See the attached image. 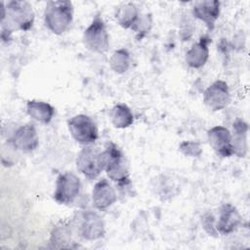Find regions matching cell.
<instances>
[{
    "label": "cell",
    "mask_w": 250,
    "mask_h": 250,
    "mask_svg": "<svg viewBox=\"0 0 250 250\" xmlns=\"http://www.w3.org/2000/svg\"><path fill=\"white\" fill-rule=\"evenodd\" d=\"M34 21V13L31 5L26 1H10L7 6L1 3V23L2 38L7 34V39L11 37L14 29L26 31L30 29Z\"/></svg>",
    "instance_id": "cell-1"
},
{
    "label": "cell",
    "mask_w": 250,
    "mask_h": 250,
    "mask_svg": "<svg viewBox=\"0 0 250 250\" xmlns=\"http://www.w3.org/2000/svg\"><path fill=\"white\" fill-rule=\"evenodd\" d=\"M103 169L107 177L120 187L131 184L128 166L121 149L113 143H108L105 149L101 152Z\"/></svg>",
    "instance_id": "cell-2"
},
{
    "label": "cell",
    "mask_w": 250,
    "mask_h": 250,
    "mask_svg": "<svg viewBox=\"0 0 250 250\" xmlns=\"http://www.w3.org/2000/svg\"><path fill=\"white\" fill-rule=\"evenodd\" d=\"M73 19V5L66 0H53L46 4L44 22L54 34L61 35L70 26Z\"/></svg>",
    "instance_id": "cell-3"
},
{
    "label": "cell",
    "mask_w": 250,
    "mask_h": 250,
    "mask_svg": "<svg viewBox=\"0 0 250 250\" xmlns=\"http://www.w3.org/2000/svg\"><path fill=\"white\" fill-rule=\"evenodd\" d=\"M83 43L94 53H105L109 47V35L104 20L97 15L84 30Z\"/></svg>",
    "instance_id": "cell-4"
},
{
    "label": "cell",
    "mask_w": 250,
    "mask_h": 250,
    "mask_svg": "<svg viewBox=\"0 0 250 250\" xmlns=\"http://www.w3.org/2000/svg\"><path fill=\"white\" fill-rule=\"evenodd\" d=\"M68 130L75 142L84 146L95 143L99 137L98 128L93 119L86 114H77L67 122Z\"/></svg>",
    "instance_id": "cell-5"
},
{
    "label": "cell",
    "mask_w": 250,
    "mask_h": 250,
    "mask_svg": "<svg viewBox=\"0 0 250 250\" xmlns=\"http://www.w3.org/2000/svg\"><path fill=\"white\" fill-rule=\"evenodd\" d=\"M75 221L77 232L84 239L97 240L104 235V223L98 213L91 210L81 211Z\"/></svg>",
    "instance_id": "cell-6"
},
{
    "label": "cell",
    "mask_w": 250,
    "mask_h": 250,
    "mask_svg": "<svg viewBox=\"0 0 250 250\" xmlns=\"http://www.w3.org/2000/svg\"><path fill=\"white\" fill-rule=\"evenodd\" d=\"M80 191V179L71 172H65L57 178L54 199L59 204L67 205L72 203L77 198Z\"/></svg>",
    "instance_id": "cell-7"
},
{
    "label": "cell",
    "mask_w": 250,
    "mask_h": 250,
    "mask_svg": "<svg viewBox=\"0 0 250 250\" xmlns=\"http://www.w3.org/2000/svg\"><path fill=\"white\" fill-rule=\"evenodd\" d=\"M101 152L92 146H86L79 151L76 158V167L85 178L95 180L104 171Z\"/></svg>",
    "instance_id": "cell-8"
},
{
    "label": "cell",
    "mask_w": 250,
    "mask_h": 250,
    "mask_svg": "<svg viewBox=\"0 0 250 250\" xmlns=\"http://www.w3.org/2000/svg\"><path fill=\"white\" fill-rule=\"evenodd\" d=\"M230 101L229 88L226 81L216 80L205 90L203 102L212 111H219L227 107Z\"/></svg>",
    "instance_id": "cell-9"
},
{
    "label": "cell",
    "mask_w": 250,
    "mask_h": 250,
    "mask_svg": "<svg viewBox=\"0 0 250 250\" xmlns=\"http://www.w3.org/2000/svg\"><path fill=\"white\" fill-rule=\"evenodd\" d=\"M14 148L23 151L31 152L35 150L39 145V137L36 128L33 124H25L19 127L9 140Z\"/></svg>",
    "instance_id": "cell-10"
},
{
    "label": "cell",
    "mask_w": 250,
    "mask_h": 250,
    "mask_svg": "<svg viewBox=\"0 0 250 250\" xmlns=\"http://www.w3.org/2000/svg\"><path fill=\"white\" fill-rule=\"evenodd\" d=\"M209 145L221 157H230L233 155L231 146V133L225 126H214L207 132Z\"/></svg>",
    "instance_id": "cell-11"
},
{
    "label": "cell",
    "mask_w": 250,
    "mask_h": 250,
    "mask_svg": "<svg viewBox=\"0 0 250 250\" xmlns=\"http://www.w3.org/2000/svg\"><path fill=\"white\" fill-rule=\"evenodd\" d=\"M241 215L235 206L230 203H225L220 208L219 219L216 221V229L218 233L227 235L237 229L241 224Z\"/></svg>",
    "instance_id": "cell-12"
},
{
    "label": "cell",
    "mask_w": 250,
    "mask_h": 250,
    "mask_svg": "<svg viewBox=\"0 0 250 250\" xmlns=\"http://www.w3.org/2000/svg\"><path fill=\"white\" fill-rule=\"evenodd\" d=\"M116 191L106 179H101L95 184L92 190V202L97 210H106L116 201Z\"/></svg>",
    "instance_id": "cell-13"
},
{
    "label": "cell",
    "mask_w": 250,
    "mask_h": 250,
    "mask_svg": "<svg viewBox=\"0 0 250 250\" xmlns=\"http://www.w3.org/2000/svg\"><path fill=\"white\" fill-rule=\"evenodd\" d=\"M193 16L203 21L209 30H213L216 21L220 17L221 4L217 0L196 2L192 8Z\"/></svg>",
    "instance_id": "cell-14"
},
{
    "label": "cell",
    "mask_w": 250,
    "mask_h": 250,
    "mask_svg": "<svg viewBox=\"0 0 250 250\" xmlns=\"http://www.w3.org/2000/svg\"><path fill=\"white\" fill-rule=\"evenodd\" d=\"M211 39L208 35H203L194 43L186 54V62L191 68H200L208 61L209 44Z\"/></svg>",
    "instance_id": "cell-15"
},
{
    "label": "cell",
    "mask_w": 250,
    "mask_h": 250,
    "mask_svg": "<svg viewBox=\"0 0 250 250\" xmlns=\"http://www.w3.org/2000/svg\"><path fill=\"white\" fill-rule=\"evenodd\" d=\"M249 126L243 119H236L232 124L231 146L233 154L237 157H245L248 151Z\"/></svg>",
    "instance_id": "cell-16"
},
{
    "label": "cell",
    "mask_w": 250,
    "mask_h": 250,
    "mask_svg": "<svg viewBox=\"0 0 250 250\" xmlns=\"http://www.w3.org/2000/svg\"><path fill=\"white\" fill-rule=\"evenodd\" d=\"M138 7L134 3H124L115 11V20L118 24L126 29L136 31L141 20Z\"/></svg>",
    "instance_id": "cell-17"
},
{
    "label": "cell",
    "mask_w": 250,
    "mask_h": 250,
    "mask_svg": "<svg viewBox=\"0 0 250 250\" xmlns=\"http://www.w3.org/2000/svg\"><path fill=\"white\" fill-rule=\"evenodd\" d=\"M26 111L32 119L43 124L50 123L55 114V108L50 104L41 101L27 102Z\"/></svg>",
    "instance_id": "cell-18"
},
{
    "label": "cell",
    "mask_w": 250,
    "mask_h": 250,
    "mask_svg": "<svg viewBox=\"0 0 250 250\" xmlns=\"http://www.w3.org/2000/svg\"><path fill=\"white\" fill-rule=\"evenodd\" d=\"M110 120L115 128L125 129L133 124L134 115L128 105L125 104H117L111 108Z\"/></svg>",
    "instance_id": "cell-19"
},
{
    "label": "cell",
    "mask_w": 250,
    "mask_h": 250,
    "mask_svg": "<svg viewBox=\"0 0 250 250\" xmlns=\"http://www.w3.org/2000/svg\"><path fill=\"white\" fill-rule=\"evenodd\" d=\"M50 242L54 248H70L71 245V229L68 225L64 223H60L54 227Z\"/></svg>",
    "instance_id": "cell-20"
},
{
    "label": "cell",
    "mask_w": 250,
    "mask_h": 250,
    "mask_svg": "<svg viewBox=\"0 0 250 250\" xmlns=\"http://www.w3.org/2000/svg\"><path fill=\"white\" fill-rule=\"evenodd\" d=\"M130 62V53L125 48L115 50L109 59V65L111 69L119 74H122L129 69Z\"/></svg>",
    "instance_id": "cell-21"
},
{
    "label": "cell",
    "mask_w": 250,
    "mask_h": 250,
    "mask_svg": "<svg viewBox=\"0 0 250 250\" xmlns=\"http://www.w3.org/2000/svg\"><path fill=\"white\" fill-rule=\"evenodd\" d=\"M180 151L188 157H199L202 154V148L199 143L193 141L182 142L179 146Z\"/></svg>",
    "instance_id": "cell-22"
},
{
    "label": "cell",
    "mask_w": 250,
    "mask_h": 250,
    "mask_svg": "<svg viewBox=\"0 0 250 250\" xmlns=\"http://www.w3.org/2000/svg\"><path fill=\"white\" fill-rule=\"evenodd\" d=\"M202 226L205 231L209 233V235L217 236L219 234L216 229V220L211 213H206L202 217Z\"/></svg>",
    "instance_id": "cell-23"
}]
</instances>
